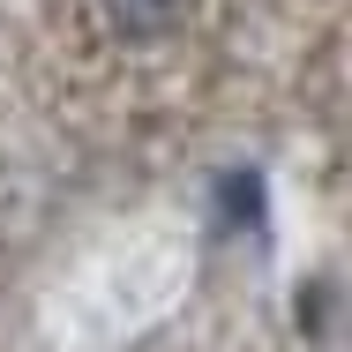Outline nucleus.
<instances>
[{
    "mask_svg": "<svg viewBox=\"0 0 352 352\" xmlns=\"http://www.w3.org/2000/svg\"><path fill=\"white\" fill-rule=\"evenodd\" d=\"M180 15H188V0H105V23L120 38H135V45L142 38H165Z\"/></svg>",
    "mask_w": 352,
    "mask_h": 352,
    "instance_id": "f257e3e1",
    "label": "nucleus"
}]
</instances>
